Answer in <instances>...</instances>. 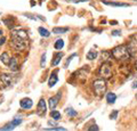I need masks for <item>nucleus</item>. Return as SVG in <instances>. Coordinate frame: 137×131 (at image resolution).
<instances>
[{"label": "nucleus", "instance_id": "obj_1", "mask_svg": "<svg viewBox=\"0 0 137 131\" xmlns=\"http://www.w3.org/2000/svg\"><path fill=\"white\" fill-rule=\"evenodd\" d=\"M12 46L17 51L25 50L29 46V36L24 30H15L12 32Z\"/></svg>", "mask_w": 137, "mask_h": 131}, {"label": "nucleus", "instance_id": "obj_2", "mask_svg": "<svg viewBox=\"0 0 137 131\" xmlns=\"http://www.w3.org/2000/svg\"><path fill=\"white\" fill-rule=\"evenodd\" d=\"M112 56L115 58L116 61L120 62H126L130 58V53L128 50V47L126 44H120V46H116L115 48L112 49Z\"/></svg>", "mask_w": 137, "mask_h": 131}, {"label": "nucleus", "instance_id": "obj_3", "mask_svg": "<svg viewBox=\"0 0 137 131\" xmlns=\"http://www.w3.org/2000/svg\"><path fill=\"white\" fill-rule=\"evenodd\" d=\"M92 89H94L96 95L99 96V97H102L106 91V82H105V80L104 79H97V80H95L94 82H92Z\"/></svg>", "mask_w": 137, "mask_h": 131}, {"label": "nucleus", "instance_id": "obj_4", "mask_svg": "<svg viewBox=\"0 0 137 131\" xmlns=\"http://www.w3.org/2000/svg\"><path fill=\"white\" fill-rule=\"evenodd\" d=\"M99 74L103 79H110L112 77V67L109 63L102 64V66L99 67Z\"/></svg>", "mask_w": 137, "mask_h": 131}, {"label": "nucleus", "instance_id": "obj_5", "mask_svg": "<svg viewBox=\"0 0 137 131\" xmlns=\"http://www.w3.org/2000/svg\"><path fill=\"white\" fill-rule=\"evenodd\" d=\"M21 123H22V119H14L10 123L3 125L2 128H0V131H12V130L15 129L16 127H18Z\"/></svg>", "mask_w": 137, "mask_h": 131}, {"label": "nucleus", "instance_id": "obj_6", "mask_svg": "<svg viewBox=\"0 0 137 131\" xmlns=\"http://www.w3.org/2000/svg\"><path fill=\"white\" fill-rule=\"evenodd\" d=\"M0 81H1L5 85H7V87H10V85L15 82L14 77H13V75H10V74H8V73H3V74L0 75Z\"/></svg>", "mask_w": 137, "mask_h": 131}, {"label": "nucleus", "instance_id": "obj_7", "mask_svg": "<svg viewBox=\"0 0 137 131\" xmlns=\"http://www.w3.org/2000/svg\"><path fill=\"white\" fill-rule=\"evenodd\" d=\"M130 43L128 44V50L130 55H135L137 53V34H135V36H133L131 38H130Z\"/></svg>", "mask_w": 137, "mask_h": 131}, {"label": "nucleus", "instance_id": "obj_8", "mask_svg": "<svg viewBox=\"0 0 137 131\" xmlns=\"http://www.w3.org/2000/svg\"><path fill=\"white\" fill-rule=\"evenodd\" d=\"M61 99V92H57L55 96H53V97L49 98V100H48V106H49L50 109H54L55 107L57 106L58 102H60Z\"/></svg>", "mask_w": 137, "mask_h": 131}, {"label": "nucleus", "instance_id": "obj_9", "mask_svg": "<svg viewBox=\"0 0 137 131\" xmlns=\"http://www.w3.org/2000/svg\"><path fill=\"white\" fill-rule=\"evenodd\" d=\"M46 111H47V106H46V102H45L43 98H41L39 103H38V108H37V113L41 116H43L46 114Z\"/></svg>", "mask_w": 137, "mask_h": 131}, {"label": "nucleus", "instance_id": "obj_10", "mask_svg": "<svg viewBox=\"0 0 137 131\" xmlns=\"http://www.w3.org/2000/svg\"><path fill=\"white\" fill-rule=\"evenodd\" d=\"M19 105H21V107H22L23 109H30V108H32V106H33V100L25 97V98L21 99Z\"/></svg>", "mask_w": 137, "mask_h": 131}, {"label": "nucleus", "instance_id": "obj_11", "mask_svg": "<svg viewBox=\"0 0 137 131\" xmlns=\"http://www.w3.org/2000/svg\"><path fill=\"white\" fill-rule=\"evenodd\" d=\"M57 81H58V78H57V71H55V72H53V73L50 74L49 80H48V85H49L50 88H53L54 85L57 83Z\"/></svg>", "mask_w": 137, "mask_h": 131}, {"label": "nucleus", "instance_id": "obj_12", "mask_svg": "<svg viewBox=\"0 0 137 131\" xmlns=\"http://www.w3.org/2000/svg\"><path fill=\"white\" fill-rule=\"evenodd\" d=\"M102 3L107 6H113V7H129V3H123V2H116V1H106V0H103Z\"/></svg>", "mask_w": 137, "mask_h": 131}, {"label": "nucleus", "instance_id": "obj_13", "mask_svg": "<svg viewBox=\"0 0 137 131\" xmlns=\"http://www.w3.org/2000/svg\"><path fill=\"white\" fill-rule=\"evenodd\" d=\"M8 67L12 71H17V70H18V63H17V58L16 57H12V58H10V63L8 65Z\"/></svg>", "mask_w": 137, "mask_h": 131}, {"label": "nucleus", "instance_id": "obj_14", "mask_svg": "<svg viewBox=\"0 0 137 131\" xmlns=\"http://www.w3.org/2000/svg\"><path fill=\"white\" fill-rule=\"evenodd\" d=\"M10 58L12 57H9L8 53H6V51L5 53H2V54H0V61H1L5 65H7V66H8L9 63H10Z\"/></svg>", "mask_w": 137, "mask_h": 131}, {"label": "nucleus", "instance_id": "obj_15", "mask_svg": "<svg viewBox=\"0 0 137 131\" xmlns=\"http://www.w3.org/2000/svg\"><path fill=\"white\" fill-rule=\"evenodd\" d=\"M116 100V95L113 94V92H109V94H106V102H107V104L112 105L114 104Z\"/></svg>", "mask_w": 137, "mask_h": 131}, {"label": "nucleus", "instance_id": "obj_16", "mask_svg": "<svg viewBox=\"0 0 137 131\" xmlns=\"http://www.w3.org/2000/svg\"><path fill=\"white\" fill-rule=\"evenodd\" d=\"M62 57H63V53H58L57 55H55V59L51 62V65L53 66H56V65L60 64V62L62 59Z\"/></svg>", "mask_w": 137, "mask_h": 131}, {"label": "nucleus", "instance_id": "obj_17", "mask_svg": "<svg viewBox=\"0 0 137 131\" xmlns=\"http://www.w3.org/2000/svg\"><path fill=\"white\" fill-rule=\"evenodd\" d=\"M63 47H64V40L63 39H57L56 42L54 43V48L56 50H61Z\"/></svg>", "mask_w": 137, "mask_h": 131}, {"label": "nucleus", "instance_id": "obj_18", "mask_svg": "<svg viewBox=\"0 0 137 131\" xmlns=\"http://www.w3.org/2000/svg\"><path fill=\"white\" fill-rule=\"evenodd\" d=\"M97 51L96 50H89L88 51V54H87V58L89 61H94V59H96V58H97Z\"/></svg>", "mask_w": 137, "mask_h": 131}, {"label": "nucleus", "instance_id": "obj_19", "mask_svg": "<svg viewBox=\"0 0 137 131\" xmlns=\"http://www.w3.org/2000/svg\"><path fill=\"white\" fill-rule=\"evenodd\" d=\"M68 31V27H54L53 32L56 34H62V33H66Z\"/></svg>", "mask_w": 137, "mask_h": 131}, {"label": "nucleus", "instance_id": "obj_20", "mask_svg": "<svg viewBox=\"0 0 137 131\" xmlns=\"http://www.w3.org/2000/svg\"><path fill=\"white\" fill-rule=\"evenodd\" d=\"M38 31H39V34L41 37H45V38H48L50 36V32L48 31L47 29H45V27H39L38 29Z\"/></svg>", "mask_w": 137, "mask_h": 131}, {"label": "nucleus", "instance_id": "obj_21", "mask_svg": "<svg viewBox=\"0 0 137 131\" xmlns=\"http://www.w3.org/2000/svg\"><path fill=\"white\" fill-rule=\"evenodd\" d=\"M65 112H66V114H67L68 116H71V118H74V116H77V115H78L77 111H74V109L72 108V107L66 108V109H65Z\"/></svg>", "mask_w": 137, "mask_h": 131}, {"label": "nucleus", "instance_id": "obj_22", "mask_svg": "<svg viewBox=\"0 0 137 131\" xmlns=\"http://www.w3.org/2000/svg\"><path fill=\"white\" fill-rule=\"evenodd\" d=\"M50 116L54 120H60L61 119V113L57 112V111H53V112H50Z\"/></svg>", "mask_w": 137, "mask_h": 131}, {"label": "nucleus", "instance_id": "obj_23", "mask_svg": "<svg viewBox=\"0 0 137 131\" xmlns=\"http://www.w3.org/2000/svg\"><path fill=\"white\" fill-rule=\"evenodd\" d=\"M101 56H102V58L104 61H107L109 58H111V54H110L109 51H105L104 50V51H102V53H101Z\"/></svg>", "mask_w": 137, "mask_h": 131}, {"label": "nucleus", "instance_id": "obj_24", "mask_svg": "<svg viewBox=\"0 0 137 131\" xmlns=\"http://www.w3.org/2000/svg\"><path fill=\"white\" fill-rule=\"evenodd\" d=\"M43 131H66L65 128H58V127H54V128H49V129H43Z\"/></svg>", "mask_w": 137, "mask_h": 131}, {"label": "nucleus", "instance_id": "obj_25", "mask_svg": "<svg viewBox=\"0 0 137 131\" xmlns=\"http://www.w3.org/2000/svg\"><path fill=\"white\" fill-rule=\"evenodd\" d=\"M86 131H98V127L96 124H91L90 127H88V129Z\"/></svg>", "mask_w": 137, "mask_h": 131}, {"label": "nucleus", "instance_id": "obj_26", "mask_svg": "<svg viewBox=\"0 0 137 131\" xmlns=\"http://www.w3.org/2000/svg\"><path fill=\"white\" fill-rule=\"evenodd\" d=\"M45 64H46V54H42V57H41V67H45Z\"/></svg>", "mask_w": 137, "mask_h": 131}, {"label": "nucleus", "instance_id": "obj_27", "mask_svg": "<svg viewBox=\"0 0 137 131\" xmlns=\"http://www.w3.org/2000/svg\"><path fill=\"white\" fill-rule=\"evenodd\" d=\"M112 36H113V37H119V36H121V31H120V30L113 31V32H112Z\"/></svg>", "mask_w": 137, "mask_h": 131}, {"label": "nucleus", "instance_id": "obj_28", "mask_svg": "<svg viewBox=\"0 0 137 131\" xmlns=\"http://www.w3.org/2000/svg\"><path fill=\"white\" fill-rule=\"evenodd\" d=\"M75 56H77V54H72V55H71V56H70V58H68V59L66 61V63H65V67H66L67 65L70 64V62H71V59H72V58H73V57H75Z\"/></svg>", "mask_w": 137, "mask_h": 131}, {"label": "nucleus", "instance_id": "obj_29", "mask_svg": "<svg viewBox=\"0 0 137 131\" xmlns=\"http://www.w3.org/2000/svg\"><path fill=\"white\" fill-rule=\"evenodd\" d=\"M116 115H118V111H114V112H112V114L110 115V119H115L116 118Z\"/></svg>", "mask_w": 137, "mask_h": 131}, {"label": "nucleus", "instance_id": "obj_30", "mask_svg": "<svg viewBox=\"0 0 137 131\" xmlns=\"http://www.w3.org/2000/svg\"><path fill=\"white\" fill-rule=\"evenodd\" d=\"M48 124L51 125L53 128H54V127H57V125H56V122H55V120H51V121H49V122H48Z\"/></svg>", "mask_w": 137, "mask_h": 131}, {"label": "nucleus", "instance_id": "obj_31", "mask_svg": "<svg viewBox=\"0 0 137 131\" xmlns=\"http://www.w3.org/2000/svg\"><path fill=\"white\" fill-rule=\"evenodd\" d=\"M6 42V38H1V39H0V46H1V44H3Z\"/></svg>", "mask_w": 137, "mask_h": 131}, {"label": "nucleus", "instance_id": "obj_32", "mask_svg": "<svg viewBox=\"0 0 137 131\" xmlns=\"http://www.w3.org/2000/svg\"><path fill=\"white\" fill-rule=\"evenodd\" d=\"M26 17H29V18H31V19H36V17L34 16H32V15H29V14H24Z\"/></svg>", "mask_w": 137, "mask_h": 131}, {"label": "nucleus", "instance_id": "obj_33", "mask_svg": "<svg viewBox=\"0 0 137 131\" xmlns=\"http://www.w3.org/2000/svg\"><path fill=\"white\" fill-rule=\"evenodd\" d=\"M133 88H134V89H135V88H137V81L133 82Z\"/></svg>", "mask_w": 137, "mask_h": 131}, {"label": "nucleus", "instance_id": "obj_34", "mask_svg": "<svg viewBox=\"0 0 137 131\" xmlns=\"http://www.w3.org/2000/svg\"><path fill=\"white\" fill-rule=\"evenodd\" d=\"M111 24H112V25H115V24H118V22H116V21H112Z\"/></svg>", "mask_w": 137, "mask_h": 131}, {"label": "nucleus", "instance_id": "obj_35", "mask_svg": "<svg viewBox=\"0 0 137 131\" xmlns=\"http://www.w3.org/2000/svg\"><path fill=\"white\" fill-rule=\"evenodd\" d=\"M36 5V1H33V0H31V6H34Z\"/></svg>", "mask_w": 137, "mask_h": 131}, {"label": "nucleus", "instance_id": "obj_36", "mask_svg": "<svg viewBox=\"0 0 137 131\" xmlns=\"http://www.w3.org/2000/svg\"><path fill=\"white\" fill-rule=\"evenodd\" d=\"M135 66H136V70H137V59H136V62H135Z\"/></svg>", "mask_w": 137, "mask_h": 131}, {"label": "nucleus", "instance_id": "obj_37", "mask_svg": "<svg viewBox=\"0 0 137 131\" xmlns=\"http://www.w3.org/2000/svg\"><path fill=\"white\" fill-rule=\"evenodd\" d=\"M1 34H2V31H0V36H1Z\"/></svg>", "mask_w": 137, "mask_h": 131}]
</instances>
